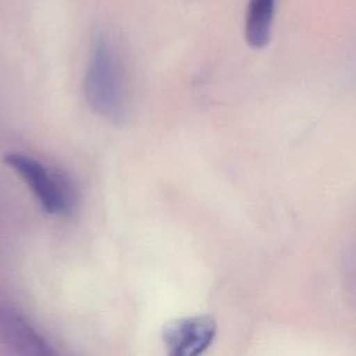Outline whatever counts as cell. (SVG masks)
<instances>
[{
    "label": "cell",
    "mask_w": 356,
    "mask_h": 356,
    "mask_svg": "<svg viewBox=\"0 0 356 356\" xmlns=\"http://www.w3.org/2000/svg\"><path fill=\"white\" fill-rule=\"evenodd\" d=\"M89 107L110 122L124 121L128 110L121 60L108 38L97 35L83 79Z\"/></svg>",
    "instance_id": "1"
},
{
    "label": "cell",
    "mask_w": 356,
    "mask_h": 356,
    "mask_svg": "<svg viewBox=\"0 0 356 356\" xmlns=\"http://www.w3.org/2000/svg\"><path fill=\"white\" fill-rule=\"evenodd\" d=\"M4 161L26 182L42 207L50 214H67L72 209V191L64 178L43 163L19 153H10Z\"/></svg>",
    "instance_id": "2"
},
{
    "label": "cell",
    "mask_w": 356,
    "mask_h": 356,
    "mask_svg": "<svg viewBox=\"0 0 356 356\" xmlns=\"http://www.w3.org/2000/svg\"><path fill=\"white\" fill-rule=\"evenodd\" d=\"M217 335V321L210 314H196L167 321L161 341L172 356H196L210 348Z\"/></svg>",
    "instance_id": "3"
},
{
    "label": "cell",
    "mask_w": 356,
    "mask_h": 356,
    "mask_svg": "<svg viewBox=\"0 0 356 356\" xmlns=\"http://www.w3.org/2000/svg\"><path fill=\"white\" fill-rule=\"evenodd\" d=\"M0 335L15 348L33 355L54 353L49 342L15 310L0 302Z\"/></svg>",
    "instance_id": "4"
},
{
    "label": "cell",
    "mask_w": 356,
    "mask_h": 356,
    "mask_svg": "<svg viewBox=\"0 0 356 356\" xmlns=\"http://www.w3.org/2000/svg\"><path fill=\"white\" fill-rule=\"evenodd\" d=\"M275 14V0H249L246 21H245V39L252 49H264L273 31Z\"/></svg>",
    "instance_id": "5"
}]
</instances>
